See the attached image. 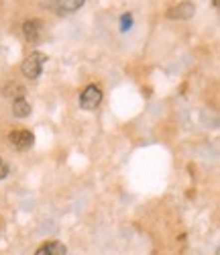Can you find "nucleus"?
Listing matches in <instances>:
<instances>
[{"label": "nucleus", "mask_w": 220, "mask_h": 255, "mask_svg": "<svg viewBox=\"0 0 220 255\" xmlns=\"http://www.w3.org/2000/svg\"><path fill=\"white\" fill-rule=\"evenodd\" d=\"M118 27H120L122 33H126L130 27H133V14H130V12H124V14L120 16V25H118Z\"/></svg>", "instance_id": "10"}, {"label": "nucleus", "mask_w": 220, "mask_h": 255, "mask_svg": "<svg viewBox=\"0 0 220 255\" xmlns=\"http://www.w3.org/2000/svg\"><path fill=\"white\" fill-rule=\"evenodd\" d=\"M12 115L16 119H27L31 115V104L25 98H16L12 100Z\"/></svg>", "instance_id": "7"}, {"label": "nucleus", "mask_w": 220, "mask_h": 255, "mask_svg": "<svg viewBox=\"0 0 220 255\" xmlns=\"http://www.w3.org/2000/svg\"><path fill=\"white\" fill-rule=\"evenodd\" d=\"M8 176V163L0 157V180H4Z\"/></svg>", "instance_id": "11"}, {"label": "nucleus", "mask_w": 220, "mask_h": 255, "mask_svg": "<svg viewBox=\"0 0 220 255\" xmlns=\"http://www.w3.org/2000/svg\"><path fill=\"white\" fill-rule=\"evenodd\" d=\"M45 61H47V55L45 53H41V51H33L25 61H23V66H20V72L25 74V78H39L41 76V70L43 66H45Z\"/></svg>", "instance_id": "1"}, {"label": "nucleus", "mask_w": 220, "mask_h": 255, "mask_svg": "<svg viewBox=\"0 0 220 255\" xmlns=\"http://www.w3.org/2000/svg\"><path fill=\"white\" fill-rule=\"evenodd\" d=\"M41 33H43V23L39 18H29L23 23V35L29 43H37L41 39Z\"/></svg>", "instance_id": "5"}, {"label": "nucleus", "mask_w": 220, "mask_h": 255, "mask_svg": "<svg viewBox=\"0 0 220 255\" xmlns=\"http://www.w3.org/2000/svg\"><path fill=\"white\" fill-rule=\"evenodd\" d=\"M8 143L18 151H25L29 147H33L35 143V135L31 131H25V129H18V131H12L8 133Z\"/></svg>", "instance_id": "3"}, {"label": "nucleus", "mask_w": 220, "mask_h": 255, "mask_svg": "<svg viewBox=\"0 0 220 255\" xmlns=\"http://www.w3.org/2000/svg\"><path fill=\"white\" fill-rule=\"evenodd\" d=\"M65 253H68V249H65L63 243H59V241H49V243H45L43 247H39L35 255H65Z\"/></svg>", "instance_id": "6"}, {"label": "nucleus", "mask_w": 220, "mask_h": 255, "mask_svg": "<svg viewBox=\"0 0 220 255\" xmlns=\"http://www.w3.org/2000/svg\"><path fill=\"white\" fill-rule=\"evenodd\" d=\"M165 14H167V18H173V20H190L196 14V6H194V2H190V0H184V2L167 8Z\"/></svg>", "instance_id": "4"}, {"label": "nucleus", "mask_w": 220, "mask_h": 255, "mask_svg": "<svg viewBox=\"0 0 220 255\" xmlns=\"http://www.w3.org/2000/svg\"><path fill=\"white\" fill-rule=\"evenodd\" d=\"M100 102H102V90L98 86H94V84L86 86L84 92L80 94V106L84 111H94Z\"/></svg>", "instance_id": "2"}, {"label": "nucleus", "mask_w": 220, "mask_h": 255, "mask_svg": "<svg viewBox=\"0 0 220 255\" xmlns=\"http://www.w3.org/2000/svg\"><path fill=\"white\" fill-rule=\"evenodd\" d=\"M4 96H10V98H25V88L20 86V84H8V86L4 88Z\"/></svg>", "instance_id": "9"}, {"label": "nucleus", "mask_w": 220, "mask_h": 255, "mask_svg": "<svg viewBox=\"0 0 220 255\" xmlns=\"http://www.w3.org/2000/svg\"><path fill=\"white\" fill-rule=\"evenodd\" d=\"M86 0H57V10L63 14H70V12H76L78 8L84 6Z\"/></svg>", "instance_id": "8"}, {"label": "nucleus", "mask_w": 220, "mask_h": 255, "mask_svg": "<svg viewBox=\"0 0 220 255\" xmlns=\"http://www.w3.org/2000/svg\"><path fill=\"white\" fill-rule=\"evenodd\" d=\"M212 4H214V8H218L220 6V0H212Z\"/></svg>", "instance_id": "12"}]
</instances>
